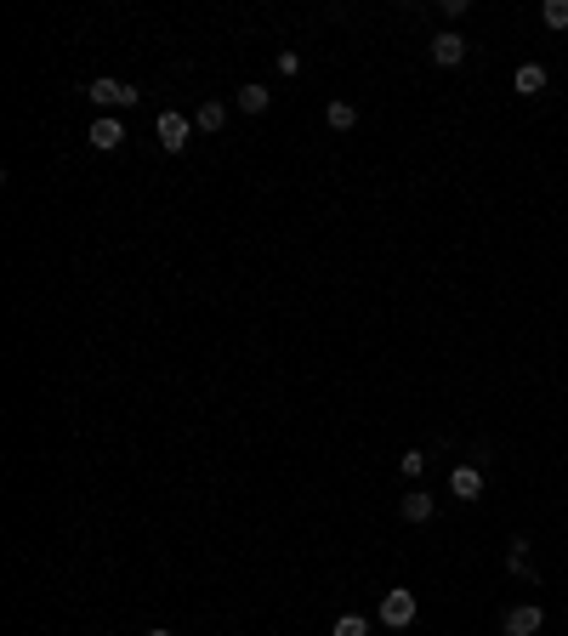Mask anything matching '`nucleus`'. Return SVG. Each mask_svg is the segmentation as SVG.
Here are the masks:
<instances>
[{"mask_svg":"<svg viewBox=\"0 0 568 636\" xmlns=\"http://www.w3.org/2000/svg\"><path fill=\"white\" fill-rule=\"evenodd\" d=\"M416 614H421V602H416V591H404V585L381 597V625L404 631V625H416Z\"/></svg>","mask_w":568,"mask_h":636,"instance_id":"1","label":"nucleus"},{"mask_svg":"<svg viewBox=\"0 0 568 636\" xmlns=\"http://www.w3.org/2000/svg\"><path fill=\"white\" fill-rule=\"evenodd\" d=\"M86 97L97 103V108H109V114H114V108H131V103H136V86L114 80V74H103V80H91V86H86Z\"/></svg>","mask_w":568,"mask_h":636,"instance_id":"2","label":"nucleus"},{"mask_svg":"<svg viewBox=\"0 0 568 636\" xmlns=\"http://www.w3.org/2000/svg\"><path fill=\"white\" fill-rule=\"evenodd\" d=\"M153 131H160V148L165 153H182V148H188V136H193V120L177 114V108H165V114L153 120Z\"/></svg>","mask_w":568,"mask_h":636,"instance_id":"3","label":"nucleus"},{"mask_svg":"<svg viewBox=\"0 0 568 636\" xmlns=\"http://www.w3.org/2000/svg\"><path fill=\"white\" fill-rule=\"evenodd\" d=\"M540 625H546V608H540V602H517V608L506 614V636H534Z\"/></svg>","mask_w":568,"mask_h":636,"instance_id":"4","label":"nucleus"},{"mask_svg":"<svg viewBox=\"0 0 568 636\" xmlns=\"http://www.w3.org/2000/svg\"><path fill=\"white\" fill-rule=\"evenodd\" d=\"M119 143H126V126H119L114 114H103L97 126H91V148H103V153H114Z\"/></svg>","mask_w":568,"mask_h":636,"instance_id":"5","label":"nucleus"},{"mask_svg":"<svg viewBox=\"0 0 568 636\" xmlns=\"http://www.w3.org/2000/svg\"><path fill=\"white\" fill-rule=\"evenodd\" d=\"M432 511H438L432 494H426V489H409V494H404V506H398V517H404V523H426Z\"/></svg>","mask_w":568,"mask_h":636,"instance_id":"6","label":"nucleus"},{"mask_svg":"<svg viewBox=\"0 0 568 636\" xmlns=\"http://www.w3.org/2000/svg\"><path fill=\"white\" fill-rule=\"evenodd\" d=\"M460 57H466V40H460V35H449V29H443V35L432 40V63H438V69H455Z\"/></svg>","mask_w":568,"mask_h":636,"instance_id":"7","label":"nucleus"},{"mask_svg":"<svg viewBox=\"0 0 568 636\" xmlns=\"http://www.w3.org/2000/svg\"><path fill=\"white\" fill-rule=\"evenodd\" d=\"M449 494H455V500H478V494H483V477L472 472V467H455V477H449Z\"/></svg>","mask_w":568,"mask_h":636,"instance_id":"8","label":"nucleus"},{"mask_svg":"<svg viewBox=\"0 0 568 636\" xmlns=\"http://www.w3.org/2000/svg\"><path fill=\"white\" fill-rule=\"evenodd\" d=\"M227 126V108L210 97V103H199V114H193V131H222Z\"/></svg>","mask_w":568,"mask_h":636,"instance_id":"9","label":"nucleus"},{"mask_svg":"<svg viewBox=\"0 0 568 636\" xmlns=\"http://www.w3.org/2000/svg\"><path fill=\"white\" fill-rule=\"evenodd\" d=\"M239 114H268V103H273V91H262V86H239Z\"/></svg>","mask_w":568,"mask_h":636,"instance_id":"10","label":"nucleus"},{"mask_svg":"<svg viewBox=\"0 0 568 636\" xmlns=\"http://www.w3.org/2000/svg\"><path fill=\"white\" fill-rule=\"evenodd\" d=\"M506 568H512L517 580H534V563H529V540H523V534H517V540H512V551H506Z\"/></svg>","mask_w":568,"mask_h":636,"instance_id":"11","label":"nucleus"},{"mask_svg":"<svg viewBox=\"0 0 568 636\" xmlns=\"http://www.w3.org/2000/svg\"><path fill=\"white\" fill-rule=\"evenodd\" d=\"M517 91H523V97L546 91V69H540V63H523V69H517Z\"/></svg>","mask_w":568,"mask_h":636,"instance_id":"12","label":"nucleus"},{"mask_svg":"<svg viewBox=\"0 0 568 636\" xmlns=\"http://www.w3.org/2000/svg\"><path fill=\"white\" fill-rule=\"evenodd\" d=\"M325 120H330L335 131H352V126H358V108H352V103H330V114H325Z\"/></svg>","mask_w":568,"mask_h":636,"instance_id":"13","label":"nucleus"},{"mask_svg":"<svg viewBox=\"0 0 568 636\" xmlns=\"http://www.w3.org/2000/svg\"><path fill=\"white\" fill-rule=\"evenodd\" d=\"M364 631H370V619H364V614H342L330 625V636H364Z\"/></svg>","mask_w":568,"mask_h":636,"instance_id":"14","label":"nucleus"},{"mask_svg":"<svg viewBox=\"0 0 568 636\" xmlns=\"http://www.w3.org/2000/svg\"><path fill=\"white\" fill-rule=\"evenodd\" d=\"M540 18H546V29H568V0H546Z\"/></svg>","mask_w":568,"mask_h":636,"instance_id":"15","label":"nucleus"},{"mask_svg":"<svg viewBox=\"0 0 568 636\" xmlns=\"http://www.w3.org/2000/svg\"><path fill=\"white\" fill-rule=\"evenodd\" d=\"M398 472H404V477H421V472H426V455H421V449H409V455L398 460Z\"/></svg>","mask_w":568,"mask_h":636,"instance_id":"16","label":"nucleus"},{"mask_svg":"<svg viewBox=\"0 0 568 636\" xmlns=\"http://www.w3.org/2000/svg\"><path fill=\"white\" fill-rule=\"evenodd\" d=\"M143 636H171V631H143Z\"/></svg>","mask_w":568,"mask_h":636,"instance_id":"17","label":"nucleus"}]
</instances>
